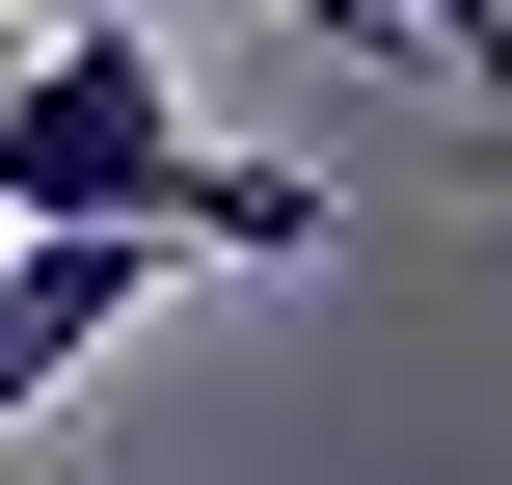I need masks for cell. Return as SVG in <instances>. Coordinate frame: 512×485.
Here are the masks:
<instances>
[{"mask_svg":"<svg viewBox=\"0 0 512 485\" xmlns=\"http://www.w3.org/2000/svg\"><path fill=\"white\" fill-rule=\"evenodd\" d=\"M405 54H432V81H486V108H512V0H405Z\"/></svg>","mask_w":512,"mask_h":485,"instance_id":"2","label":"cell"},{"mask_svg":"<svg viewBox=\"0 0 512 485\" xmlns=\"http://www.w3.org/2000/svg\"><path fill=\"white\" fill-rule=\"evenodd\" d=\"M54 216L162 243V270H324V162H243V135L162 81L135 0H81L54 54H0V243H54Z\"/></svg>","mask_w":512,"mask_h":485,"instance_id":"1","label":"cell"},{"mask_svg":"<svg viewBox=\"0 0 512 485\" xmlns=\"http://www.w3.org/2000/svg\"><path fill=\"white\" fill-rule=\"evenodd\" d=\"M486 243H512V216H486Z\"/></svg>","mask_w":512,"mask_h":485,"instance_id":"4","label":"cell"},{"mask_svg":"<svg viewBox=\"0 0 512 485\" xmlns=\"http://www.w3.org/2000/svg\"><path fill=\"white\" fill-rule=\"evenodd\" d=\"M270 27H297V54H405V0H270Z\"/></svg>","mask_w":512,"mask_h":485,"instance_id":"3","label":"cell"}]
</instances>
